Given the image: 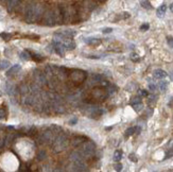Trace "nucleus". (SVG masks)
<instances>
[{"instance_id":"a878e982","label":"nucleus","mask_w":173,"mask_h":172,"mask_svg":"<svg viewBox=\"0 0 173 172\" xmlns=\"http://www.w3.org/2000/svg\"><path fill=\"white\" fill-rule=\"evenodd\" d=\"M149 89H150V90H152V91H155V90H156V85L153 84V83L149 84Z\"/></svg>"},{"instance_id":"7c9ffc66","label":"nucleus","mask_w":173,"mask_h":172,"mask_svg":"<svg viewBox=\"0 0 173 172\" xmlns=\"http://www.w3.org/2000/svg\"><path fill=\"white\" fill-rule=\"evenodd\" d=\"M77 122H78V119H77V118H73V119H71L70 121H69V124H70V125H74Z\"/></svg>"},{"instance_id":"a211bd4d","label":"nucleus","mask_w":173,"mask_h":172,"mask_svg":"<svg viewBox=\"0 0 173 172\" xmlns=\"http://www.w3.org/2000/svg\"><path fill=\"white\" fill-rule=\"evenodd\" d=\"M140 102H141L140 97H135V98H133V99L131 100V104L133 105V104H136V103H140Z\"/></svg>"},{"instance_id":"c85d7f7f","label":"nucleus","mask_w":173,"mask_h":172,"mask_svg":"<svg viewBox=\"0 0 173 172\" xmlns=\"http://www.w3.org/2000/svg\"><path fill=\"white\" fill-rule=\"evenodd\" d=\"M107 90H108L109 94H113V93H115V91H116V87H115V86H110V88H108Z\"/></svg>"},{"instance_id":"dca6fc26","label":"nucleus","mask_w":173,"mask_h":172,"mask_svg":"<svg viewBox=\"0 0 173 172\" xmlns=\"http://www.w3.org/2000/svg\"><path fill=\"white\" fill-rule=\"evenodd\" d=\"M133 108H134V111L135 112H140V111H142V108H143V105H142V103L140 102V103H136V104H133Z\"/></svg>"},{"instance_id":"20e7f679","label":"nucleus","mask_w":173,"mask_h":172,"mask_svg":"<svg viewBox=\"0 0 173 172\" xmlns=\"http://www.w3.org/2000/svg\"><path fill=\"white\" fill-rule=\"evenodd\" d=\"M56 21V16L53 12H48L45 15V24L47 25H53Z\"/></svg>"},{"instance_id":"72a5a7b5","label":"nucleus","mask_w":173,"mask_h":172,"mask_svg":"<svg viewBox=\"0 0 173 172\" xmlns=\"http://www.w3.org/2000/svg\"><path fill=\"white\" fill-rule=\"evenodd\" d=\"M170 79H171V80H172V81H173V71H172V72L170 73Z\"/></svg>"},{"instance_id":"5701e85b","label":"nucleus","mask_w":173,"mask_h":172,"mask_svg":"<svg viewBox=\"0 0 173 172\" xmlns=\"http://www.w3.org/2000/svg\"><path fill=\"white\" fill-rule=\"evenodd\" d=\"M167 42H168V45L170 46V47L173 48V37L168 36V37H167Z\"/></svg>"},{"instance_id":"0eeeda50","label":"nucleus","mask_w":173,"mask_h":172,"mask_svg":"<svg viewBox=\"0 0 173 172\" xmlns=\"http://www.w3.org/2000/svg\"><path fill=\"white\" fill-rule=\"evenodd\" d=\"M166 11H167V5H166V4H161V5L157 9L156 14H157L158 17H163V16L166 14Z\"/></svg>"},{"instance_id":"c756f323","label":"nucleus","mask_w":173,"mask_h":172,"mask_svg":"<svg viewBox=\"0 0 173 172\" xmlns=\"http://www.w3.org/2000/svg\"><path fill=\"white\" fill-rule=\"evenodd\" d=\"M113 31V29L112 28H104V29H103V33H110Z\"/></svg>"},{"instance_id":"1a4fd4ad","label":"nucleus","mask_w":173,"mask_h":172,"mask_svg":"<svg viewBox=\"0 0 173 172\" xmlns=\"http://www.w3.org/2000/svg\"><path fill=\"white\" fill-rule=\"evenodd\" d=\"M121 158H122V152L120 150H116V151H115V153H114L113 159L116 163H118V162H120V160H121Z\"/></svg>"},{"instance_id":"9d476101","label":"nucleus","mask_w":173,"mask_h":172,"mask_svg":"<svg viewBox=\"0 0 173 172\" xmlns=\"http://www.w3.org/2000/svg\"><path fill=\"white\" fill-rule=\"evenodd\" d=\"M10 62L6 60H1L0 61V70H5L10 67Z\"/></svg>"},{"instance_id":"6e6552de","label":"nucleus","mask_w":173,"mask_h":172,"mask_svg":"<svg viewBox=\"0 0 173 172\" xmlns=\"http://www.w3.org/2000/svg\"><path fill=\"white\" fill-rule=\"evenodd\" d=\"M21 69V67H20V65H18V64H16V65H14V66H12V68L8 71V75H12V74H15V73H17L19 70Z\"/></svg>"},{"instance_id":"f257e3e1","label":"nucleus","mask_w":173,"mask_h":172,"mask_svg":"<svg viewBox=\"0 0 173 172\" xmlns=\"http://www.w3.org/2000/svg\"><path fill=\"white\" fill-rule=\"evenodd\" d=\"M43 14V6L39 4H30L26 11V19L29 22L36 21Z\"/></svg>"},{"instance_id":"6ab92c4d","label":"nucleus","mask_w":173,"mask_h":172,"mask_svg":"<svg viewBox=\"0 0 173 172\" xmlns=\"http://www.w3.org/2000/svg\"><path fill=\"white\" fill-rule=\"evenodd\" d=\"M131 60L134 61V62H138L140 59H139V56H138V54H136V53H132V54H131Z\"/></svg>"},{"instance_id":"2f4dec72","label":"nucleus","mask_w":173,"mask_h":172,"mask_svg":"<svg viewBox=\"0 0 173 172\" xmlns=\"http://www.w3.org/2000/svg\"><path fill=\"white\" fill-rule=\"evenodd\" d=\"M1 37H3V38H6V37H9V35H6V34H1Z\"/></svg>"},{"instance_id":"bb28decb","label":"nucleus","mask_w":173,"mask_h":172,"mask_svg":"<svg viewBox=\"0 0 173 172\" xmlns=\"http://www.w3.org/2000/svg\"><path fill=\"white\" fill-rule=\"evenodd\" d=\"M156 96H150L149 97V103H152V102H155L156 101Z\"/></svg>"},{"instance_id":"473e14b6","label":"nucleus","mask_w":173,"mask_h":172,"mask_svg":"<svg viewBox=\"0 0 173 172\" xmlns=\"http://www.w3.org/2000/svg\"><path fill=\"white\" fill-rule=\"evenodd\" d=\"M170 10H171V12L173 13V3H171V4H170Z\"/></svg>"},{"instance_id":"f03ea898","label":"nucleus","mask_w":173,"mask_h":172,"mask_svg":"<svg viewBox=\"0 0 173 172\" xmlns=\"http://www.w3.org/2000/svg\"><path fill=\"white\" fill-rule=\"evenodd\" d=\"M96 151V146L93 141H86L83 143L82 146V155L85 156V157H89L91 155H94Z\"/></svg>"},{"instance_id":"423d86ee","label":"nucleus","mask_w":173,"mask_h":172,"mask_svg":"<svg viewBox=\"0 0 173 172\" xmlns=\"http://www.w3.org/2000/svg\"><path fill=\"white\" fill-rule=\"evenodd\" d=\"M140 132V128H136V127H132V128H129L128 130L125 131V136L129 137V136H132L133 134L135 133H139Z\"/></svg>"},{"instance_id":"cd10ccee","label":"nucleus","mask_w":173,"mask_h":172,"mask_svg":"<svg viewBox=\"0 0 173 172\" xmlns=\"http://www.w3.org/2000/svg\"><path fill=\"white\" fill-rule=\"evenodd\" d=\"M115 170L121 171V170H122V165H121V164H116V165H115Z\"/></svg>"},{"instance_id":"aec40b11","label":"nucleus","mask_w":173,"mask_h":172,"mask_svg":"<svg viewBox=\"0 0 173 172\" xmlns=\"http://www.w3.org/2000/svg\"><path fill=\"white\" fill-rule=\"evenodd\" d=\"M138 94H139V96H141V97H148V91L147 90H144V89H139L138 90Z\"/></svg>"},{"instance_id":"2eb2a0df","label":"nucleus","mask_w":173,"mask_h":172,"mask_svg":"<svg viewBox=\"0 0 173 172\" xmlns=\"http://www.w3.org/2000/svg\"><path fill=\"white\" fill-rule=\"evenodd\" d=\"M20 59H21V60H24V61H29V60L31 59L30 53H29V52H27V51L21 52V53H20Z\"/></svg>"},{"instance_id":"9b49d317","label":"nucleus","mask_w":173,"mask_h":172,"mask_svg":"<svg viewBox=\"0 0 173 172\" xmlns=\"http://www.w3.org/2000/svg\"><path fill=\"white\" fill-rule=\"evenodd\" d=\"M85 42L88 44V45H99L101 43V40L99 38H93V37H90V38H86Z\"/></svg>"},{"instance_id":"ddd939ff","label":"nucleus","mask_w":173,"mask_h":172,"mask_svg":"<svg viewBox=\"0 0 173 172\" xmlns=\"http://www.w3.org/2000/svg\"><path fill=\"white\" fill-rule=\"evenodd\" d=\"M140 4H141L142 8H144L147 10L152 9V5H151V3L149 2V0H140Z\"/></svg>"},{"instance_id":"393cba45","label":"nucleus","mask_w":173,"mask_h":172,"mask_svg":"<svg viewBox=\"0 0 173 172\" xmlns=\"http://www.w3.org/2000/svg\"><path fill=\"white\" fill-rule=\"evenodd\" d=\"M5 116H6L5 112H4L3 109H0V119H4V118H5Z\"/></svg>"},{"instance_id":"39448f33","label":"nucleus","mask_w":173,"mask_h":172,"mask_svg":"<svg viewBox=\"0 0 173 172\" xmlns=\"http://www.w3.org/2000/svg\"><path fill=\"white\" fill-rule=\"evenodd\" d=\"M153 75L155 79H164L167 77V72L163 69H156V70H154Z\"/></svg>"},{"instance_id":"b1692460","label":"nucleus","mask_w":173,"mask_h":172,"mask_svg":"<svg viewBox=\"0 0 173 172\" xmlns=\"http://www.w3.org/2000/svg\"><path fill=\"white\" fill-rule=\"evenodd\" d=\"M149 28H150L149 24H144V25L140 26V30H141V31H147V30H149Z\"/></svg>"},{"instance_id":"7ed1b4c3","label":"nucleus","mask_w":173,"mask_h":172,"mask_svg":"<svg viewBox=\"0 0 173 172\" xmlns=\"http://www.w3.org/2000/svg\"><path fill=\"white\" fill-rule=\"evenodd\" d=\"M66 146H67V138L62 135V136H59L55 139L54 145H53V149H54L55 152H60V151L64 150V149L66 148Z\"/></svg>"},{"instance_id":"f3484780","label":"nucleus","mask_w":173,"mask_h":172,"mask_svg":"<svg viewBox=\"0 0 173 172\" xmlns=\"http://www.w3.org/2000/svg\"><path fill=\"white\" fill-rule=\"evenodd\" d=\"M167 87H168V82H166V81H161V82L159 83V88H160L161 91H166Z\"/></svg>"},{"instance_id":"4468645a","label":"nucleus","mask_w":173,"mask_h":172,"mask_svg":"<svg viewBox=\"0 0 173 172\" xmlns=\"http://www.w3.org/2000/svg\"><path fill=\"white\" fill-rule=\"evenodd\" d=\"M62 33L68 37H72L75 35V31H73V30H64V31H62Z\"/></svg>"},{"instance_id":"4be33fe9","label":"nucleus","mask_w":173,"mask_h":172,"mask_svg":"<svg viewBox=\"0 0 173 172\" xmlns=\"http://www.w3.org/2000/svg\"><path fill=\"white\" fill-rule=\"evenodd\" d=\"M129 158H130V160H132V162H134V163H136L137 162V157H136V155L134 154V153H131L130 155H129Z\"/></svg>"},{"instance_id":"f8f14e48","label":"nucleus","mask_w":173,"mask_h":172,"mask_svg":"<svg viewBox=\"0 0 173 172\" xmlns=\"http://www.w3.org/2000/svg\"><path fill=\"white\" fill-rule=\"evenodd\" d=\"M18 1H19V0H8V8H9V10H13L17 5Z\"/></svg>"},{"instance_id":"412c9836","label":"nucleus","mask_w":173,"mask_h":172,"mask_svg":"<svg viewBox=\"0 0 173 172\" xmlns=\"http://www.w3.org/2000/svg\"><path fill=\"white\" fill-rule=\"evenodd\" d=\"M171 156H173V147H172V148H170L169 150L167 151V154H166V158H169V157H171Z\"/></svg>"}]
</instances>
